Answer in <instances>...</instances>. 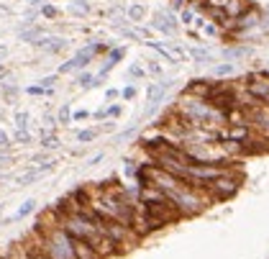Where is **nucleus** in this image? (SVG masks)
Instances as JSON below:
<instances>
[{
    "mask_svg": "<svg viewBox=\"0 0 269 259\" xmlns=\"http://www.w3.org/2000/svg\"><path fill=\"white\" fill-rule=\"evenodd\" d=\"M121 113H123V108H121L118 103H113V105H108V108H105V116H108V118H118Z\"/></svg>",
    "mask_w": 269,
    "mask_h": 259,
    "instance_id": "obj_26",
    "label": "nucleus"
},
{
    "mask_svg": "<svg viewBox=\"0 0 269 259\" xmlns=\"http://www.w3.org/2000/svg\"><path fill=\"white\" fill-rule=\"evenodd\" d=\"M0 54H6V47H0Z\"/></svg>",
    "mask_w": 269,
    "mask_h": 259,
    "instance_id": "obj_44",
    "label": "nucleus"
},
{
    "mask_svg": "<svg viewBox=\"0 0 269 259\" xmlns=\"http://www.w3.org/2000/svg\"><path fill=\"white\" fill-rule=\"evenodd\" d=\"M41 146H44V149H57V146H59V139H57V134H44V139H41Z\"/></svg>",
    "mask_w": 269,
    "mask_h": 259,
    "instance_id": "obj_23",
    "label": "nucleus"
},
{
    "mask_svg": "<svg viewBox=\"0 0 269 259\" xmlns=\"http://www.w3.org/2000/svg\"><path fill=\"white\" fill-rule=\"evenodd\" d=\"M164 95H167V90L162 88V85H159V82H151L149 88H146V105L157 108V105L164 100Z\"/></svg>",
    "mask_w": 269,
    "mask_h": 259,
    "instance_id": "obj_6",
    "label": "nucleus"
},
{
    "mask_svg": "<svg viewBox=\"0 0 269 259\" xmlns=\"http://www.w3.org/2000/svg\"><path fill=\"white\" fill-rule=\"evenodd\" d=\"M13 141L16 144H31V134L28 131H16L13 134Z\"/></svg>",
    "mask_w": 269,
    "mask_h": 259,
    "instance_id": "obj_28",
    "label": "nucleus"
},
{
    "mask_svg": "<svg viewBox=\"0 0 269 259\" xmlns=\"http://www.w3.org/2000/svg\"><path fill=\"white\" fill-rule=\"evenodd\" d=\"M28 121H31V116L26 110H18L16 113V128H18V131H28Z\"/></svg>",
    "mask_w": 269,
    "mask_h": 259,
    "instance_id": "obj_18",
    "label": "nucleus"
},
{
    "mask_svg": "<svg viewBox=\"0 0 269 259\" xmlns=\"http://www.w3.org/2000/svg\"><path fill=\"white\" fill-rule=\"evenodd\" d=\"M41 16H44V18H57L59 11H57V6H49V3H47V6H41Z\"/></svg>",
    "mask_w": 269,
    "mask_h": 259,
    "instance_id": "obj_27",
    "label": "nucleus"
},
{
    "mask_svg": "<svg viewBox=\"0 0 269 259\" xmlns=\"http://www.w3.org/2000/svg\"><path fill=\"white\" fill-rule=\"evenodd\" d=\"M136 136V126H128V128H123V131L115 136V144H121V141H128V139H133Z\"/></svg>",
    "mask_w": 269,
    "mask_h": 259,
    "instance_id": "obj_21",
    "label": "nucleus"
},
{
    "mask_svg": "<svg viewBox=\"0 0 269 259\" xmlns=\"http://www.w3.org/2000/svg\"><path fill=\"white\" fill-rule=\"evenodd\" d=\"M98 162H103V154H95V157H90V159H87V164H90V167H93V164H98Z\"/></svg>",
    "mask_w": 269,
    "mask_h": 259,
    "instance_id": "obj_41",
    "label": "nucleus"
},
{
    "mask_svg": "<svg viewBox=\"0 0 269 259\" xmlns=\"http://www.w3.org/2000/svg\"><path fill=\"white\" fill-rule=\"evenodd\" d=\"M121 98H123V100H133V98H136V88H133V85H128V88L121 90Z\"/></svg>",
    "mask_w": 269,
    "mask_h": 259,
    "instance_id": "obj_30",
    "label": "nucleus"
},
{
    "mask_svg": "<svg viewBox=\"0 0 269 259\" xmlns=\"http://www.w3.org/2000/svg\"><path fill=\"white\" fill-rule=\"evenodd\" d=\"M144 18H146V6L144 3H131L126 8V21L128 23H141Z\"/></svg>",
    "mask_w": 269,
    "mask_h": 259,
    "instance_id": "obj_9",
    "label": "nucleus"
},
{
    "mask_svg": "<svg viewBox=\"0 0 269 259\" xmlns=\"http://www.w3.org/2000/svg\"><path fill=\"white\" fill-rule=\"evenodd\" d=\"M203 31H205L208 36H218V26H215V23H205V26H203Z\"/></svg>",
    "mask_w": 269,
    "mask_h": 259,
    "instance_id": "obj_35",
    "label": "nucleus"
},
{
    "mask_svg": "<svg viewBox=\"0 0 269 259\" xmlns=\"http://www.w3.org/2000/svg\"><path fill=\"white\" fill-rule=\"evenodd\" d=\"M192 23H195V11L185 8V11L180 13V26H192Z\"/></svg>",
    "mask_w": 269,
    "mask_h": 259,
    "instance_id": "obj_20",
    "label": "nucleus"
},
{
    "mask_svg": "<svg viewBox=\"0 0 269 259\" xmlns=\"http://www.w3.org/2000/svg\"><path fill=\"white\" fill-rule=\"evenodd\" d=\"M69 13H74V16H87V13H90V3H87V0H69Z\"/></svg>",
    "mask_w": 269,
    "mask_h": 259,
    "instance_id": "obj_13",
    "label": "nucleus"
},
{
    "mask_svg": "<svg viewBox=\"0 0 269 259\" xmlns=\"http://www.w3.org/2000/svg\"><path fill=\"white\" fill-rule=\"evenodd\" d=\"M72 251H74V259H103L90 244H85L80 239H72Z\"/></svg>",
    "mask_w": 269,
    "mask_h": 259,
    "instance_id": "obj_5",
    "label": "nucleus"
},
{
    "mask_svg": "<svg viewBox=\"0 0 269 259\" xmlns=\"http://www.w3.org/2000/svg\"><path fill=\"white\" fill-rule=\"evenodd\" d=\"M11 146H13V139L3 131V128H0V152H8Z\"/></svg>",
    "mask_w": 269,
    "mask_h": 259,
    "instance_id": "obj_25",
    "label": "nucleus"
},
{
    "mask_svg": "<svg viewBox=\"0 0 269 259\" xmlns=\"http://www.w3.org/2000/svg\"><path fill=\"white\" fill-rule=\"evenodd\" d=\"M0 75H6V67L3 64H0Z\"/></svg>",
    "mask_w": 269,
    "mask_h": 259,
    "instance_id": "obj_43",
    "label": "nucleus"
},
{
    "mask_svg": "<svg viewBox=\"0 0 269 259\" xmlns=\"http://www.w3.org/2000/svg\"><path fill=\"white\" fill-rule=\"evenodd\" d=\"M93 59H95V52H93V47L87 44L85 49H80V52H77V54L72 57V64H74V69H85Z\"/></svg>",
    "mask_w": 269,
    "mask_h": 259,
    "instance_id": "obj_7",
    "label": "nucleus"
},
{
    "mask_svg": "<svg viewBox=\"0 0 269 259\" xmlns=\"http://www.w3.org/2000/svg\"><path fill=\"white\" fill-rule=\"evenodd\" d=\"M98 128H82V131H77V141L80 144H90V141H95L98 139Z\"/></svg>",
    "mask_w": 269,
    "mask_h": 259,
    "instance_id": "obj_15",
    "label": "nucleus"
},
{
    "mask_svg": "<svg viewBox=\"0 0 269 259\" xmlns=\"http://www.w3.org/2000/svg\"><path fill=\"white\" fill-rule=\"evenodd\" d=\"M185 3H187V0H172L169 11H172V13H174V11H185Z\"/></svg>",
    "mask_w": 269,
    "mask_h": 259,
    "instance_id": "obj_34",
    "label": "nucleus"
},
{
    "mask_svg": "<svg viewBox=\"0 0 269 259\" xmlns=\"http://www.w3.org/2000/svg\"><path fill=\"white\" fill-rule=\"evenodd\" d=\"M57 123H62V126L72 123V110H69V103L59 108V113H57Z\"/></svg>",
    "mask_w": 269,
    "mask_h": 259,
    "instance_id": "obj_19",
    "label": "nucleus"
},
{
    "mask_svg": "<svg viewBox=\"0 0 269 259\" xmlns=\"http://www.w3.org/2000/svg\"><path fill=\"white\" fill-rule=\"evenodd\" d=\"M98 131H115V123H113V121H105V123L98 128Z\"/></svg>",
    "mask_w": 269,
    "mask_h": 259,
    "instance_id": "obj_37",
    "label": "nucleus"
},
{
    "mask_svg": "<svg viewBox=\"0 0 269 259\" xmlns=\"http://www.w3.org/2000/svg\"><path fill=\"white\" fill-rule=\"evenodd\" d=\"M67 44H69V41H67V39H62V36H49V33H44V36L38 39L33 47H36V49H44L47 54H59Z\"/></svg>",
    "mask_w": 269,
    "mask_h": 259,
    "instance_id": "obj_4",
    "label": "nucleus"
},
{
    "mask_svg": "<svg viewBox=\"0 0 269 259\" xmlns=\"http://www.w3.org/2000/svg\"><path fill=\"white\" fill-rule=\"evenodd\" d=\"M146 72H149V75H154V77H162V72H164V69H162V64H159L157 59H149V62H146Z\"/></svg>",
    "mask_w": 269,
    "mask_h": 259,
    "instance_id": "obj_22",
    "label": "nucleus"
},
{
    "mask_svg": "<svg viewBox=\"0 0 269 259\" xmlns=\"http://www.w3.org/2000/svg\"><path fill=\"white\" fill-rule=\"evenodd\" d=\"M44 123H47V126H49V128H52V126H54V123H57V118H52V116H44Z\"/></svg>",
    "mask_w": 269,
    "mask_h": 259,
    "instance_id": "obj_42",
    "label": "nucleus"
},
{
    "mask_svg": "<svg viewBox=\"0 0 269 259\" xmlns=\"http://www.w3.org/2000/svg\"><path fill=\"white\" fill-rule=\"evenodd\" d=\"M210 88H213V82H210V80H192V82H187V85H185L182 95L198 98V100H208V95H210Z\"/></svg>",
    "mask_w": 269,
    "mask_h": 259,
    "instance_id": "obj_3",
    "label": "nucleus"
},
{
    "mask_svg": "<svg viewBox=\"0 0 269 259\" xmlns=\"http://www.w3.org/2000/svg\"><path fill=\"white\" fill-rule=\"evenodd\" d=\"M154 28H159L162 33H169V36H174L177 31H180V18L172 13V11H159L157 16H154V23H151Z\"/></svg>",
    "mask_w": 269,
    "mask_h": 259,
    "instance_id": "obj_2",
    "label": "nucleus"
},
{
    "mask_svg": "<svg viewBox=\"0 0 269 259\" xmlns=\"http://www.w3.org/2000/svg\"><path fill=\"white\" fill-rule=\"evenodd\" d=\"M121 33H123L126 39H131V41H141V36H139V31H133V28H121Z\"/></svg>",
    "mask_w": 269,
    "mask_h": 259,
    "instance_id": "obj_32",
    "label": "nucleus"
},
{
    "mask_svg": "<svg viewBox=\"0 0 269 259\" xmlns=\"http://www.w3.org/2000/svg\"><path fill=\"white\" fill-rule=\"evenodd\" d=\"M54 85H57V75H47L38 80V88H44V90H54Z\"/></svg>",
    "mask_w": 269,
    "mask_h": 259,
    "instance_id": "obj_24",
    "label": "nucleus"
},
{
    "mask_svg": "<svg viewBox=\"0 0 269 259\" xmlns=\"http://www.w3.org/2000/svg\"><path fill=\"white\" fill-rule=\"evenodd\" d=\"M208 3H210V8H226L231 0H208Z\"/></svg>",
    "mask_w": 269,
    "mask_h": 259,
    "instance_id": "obj_36",
    "label": "nucleus"
},
{
    "mask_svg": "<svg viewBox=\"0 0 269 259\" xmlns=\"http://www.w3.org/2000/svg\"><path fill=\"white\" fill-rule=\"evenodd\" d=\"M44 33H47V31H44L41 26H28V28H21V31H18V39L26 41V44H36V41L41 39Z\"/></svg>",
    "mask_w": 269,
    "mask_h": 259,
    "instance_id": "obj_8",
    "label": "nucleus"
},
{
    "mask_svg": "<svg viewBox=\"0 0 269 259\" xmlns=\"http://www.w3.org/2000/svg\"><path fill=\"white\" fill-rule=\"evenodd\" d=\"M128 75H131L133 80H141V77H144L146 72H144V69H141L139 64H131V67H128Z\"/></svg>",
    "mask_w": 269,
    "mask_h": 259,
    "instance_id": "obj_31",
    "label": "nucleus"
},
{
    "mask_svg": "<svg viewBox=\"0 0 269 259\" xmlns=\"http://www.w3.org/2000/svg\"><path fill=\"white\" fill-rule=\"evenodd\" d=\"M187 54H190L192 59H198L195 64H210V62H213V57H210L208 49H187Z\"/></svg>",
    "mask_w": 269,
    "mask_h": 259,
    "instance_id": "obj_14",
    "label": "nucleus"
},
{
    "mask_svg": "<svg viewBox=\"0 0 269 259\" xmlns=\"http://www.w3.org/2000/svg\"><path fill=\"white\" fill-rule=\"evenodd\" d=\"M136 3H141V0H136Z\"/></svg>",
    "mask_w": 269,
    "mask_h": 259,
    "instance_id": "obj_45",
    "label": "nucleus"
},
{
    "mask_svg": "<svg viewBox=\"0 0 269 259\" xmlns=\"http://www.w3.org/2000/svg\"><path fill=\"white\" fill-rule=\"evenodd\" d=\"M251 49L249 47H234V49H223V57L226 62H234V59H241V57H249Z\"/></svg>",
    "mask_w": 269,
    "mask_h": 259,
    "instance_id": "obj_11",
    "label": "nucleus"
},
{
    "mask_svg": "<svg viewBox=\"0 0 269 259\" xmlns=\"http://www.w3.org/2000/svg\"><path fill=\"white\" fill-rule=\"evenodd\" d=\"M93 118H95V121H108V116H105V108H103V110H95V113H93Z\"/></svg>",
    "mask_w": 269,
    "mask_h": 259,
    "instance_id": "obj_39",
    "label": "nucleus"
},
{
    "mask_svg": "<svg viewBox=\"0 0 269 259\" xmlns=\"http://www.w3.org/2000/svg\"><path fill=\"white\" fill-rule=\"evenodd\" d=\"M241 182H244V177H241V172H234L231 167H226L220 175L205 188V193L210 195V200H231L239 190H241Z\"/></svg>",
    "mask_w": 269,
    "mask_h": 259,
    "instance_id": "obj_1",
    "label": "nucleus"
},
{
    "mask_svg": "<svg viewBox=\"0 0 269 259\" xmlns=\"http://www.w3.org/2000/svg\"><path fill=\"white\" fill-rule=\"evenodd\" d=\"M33 210H36V200H33V198L23 200V203H21V208L16 210V215H13V221H21V218H26V215H31Z\"/></svg>",
    "mask_w": 269,
    "mask_h": 259,
    "instance_id": "obj_12",
    "label": "nucleus"
},
{
    "mask_svg": "<svg viewBox=\"0 0 269 259\" xmlns=\"http://www.w3.org/2000/svg\"><path fill=\"white\" fill-rule=\"evenodd\" d=\"M8 162H11V154L8 152H0V167H8Z\"/></svg>",
    "mask_w": 269,
    "mask_h": 259,
    "instance_id": "obj_38",
    "label": "nucleus"
},
{
    "mask_svg": "<svg viewBox=\"0 0 269 259\" xmlns=\"http://www.w3.org/2000/svg\"><path fill=\"white\" fill-rule=\"evenodd\" d=\"M87 118H93V113H90V110H85V108L72 113V121H87Z\"/></svg>",
    "mask_w": 269,
    "mask_h": 259,
    "instance_id": "obj_29",
    "label": "nucleus"
},
{
    "mask_svg": "<svg viewBox=\"0 0 269 259\" xmlns=\"http://www.w3.org/2000/svg\"><path fill=\"white\" fill-rule=\"evenodd\" d=\"M38 177H41V172H38V169H28V172H26V175H21V177H18L16 182H18L21 188H26V185H31V182H36Z\"/></svg>",
    "mask_w": 269,
    "mask_h": 259,
    "instance_id": "obj_17",
    "label": "nucleus"
},
{
    "mask_svg": "<svg viewBox=\"0 0 269 259\" xmlns=\"http://www.w3.org/2000/svg\"><path fill=\"white\" fill-rule=\"evenodd\" d=\"M118 98H121V90H115V88L105 90V100H118Z\"/></svg>",
    "mask_w": 269,
    "mask_h": 259,
    "instance_id": "obj_33",
    "label": "nucleus"
},
{
    "mask_svg": "<svg viewBox=\"0 0 269 259\" xmlns=\"http://www.w3.org/2000/svg\"><path fill=\"white\" fill-rule=\"evenodd\" d=\"M234 72H236V62H220V64H215V67L210 69V77L220 80V77H231Z\"/></svg>",
    "mask_w": 269,
    "mask_h": 259,
    "instance_id": "obj_10",
    "label": "nucleus"
},
{
    "mask_svg": "<svg viewBox=\"0 0 269 259\" xmlns=\"http://www.w3.org/2000/svg\"><path fill=\"white\" fill-rule=\"evenodd\" d=\"M77 85H80L82 90H93V88H95V75H90V72L77 75Z\"/></svg>",
    "mask_w": 269,
    "mask_h": 259,
    "instance_id": "obj_16",
    "label": "nucleus"
},
{
    "mask_svg": "<svg viewBox=\"0 0 269 259\" xmlns=\"http://www.w3.org/2000/svg\"><path fill=\"white\" fill-rule=\"evenodd\" d=\"M26 6L36 8V6H47V0H26Z\"/></svg>",
    "mask_w": 269,
    "mask_h": 259,
    "instance_id": "obj_40",
    "label": "nucleus"
}]
</instances>
